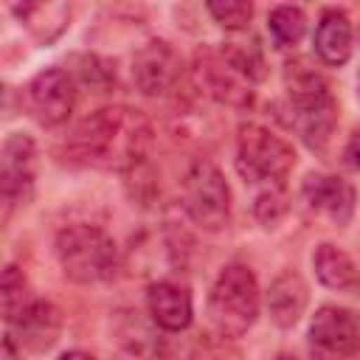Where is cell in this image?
<instances>
[{
	"mask_svg": "<svg viewBox=\"0 0 360 360\" xmlns=\"http://www.w3.org/2000/svg\"><path fill=\"white\" fill-rule=\"evenodd\" d=\"M180 197H183V211L188 219L202 228V231H219L231 219V188L225 174L208 163L197 160L188 166L180 183Z\"/></svg>",
	"mask_w": 360,
	"mask_h": 360,
	"instance_id": "8992f818",
	"label": "cell"
},
{
	"mask_svg": "<svg viewBox=\"0 0 360 360\" xmlns=\"http://www.w3.org/2000/svg\"><path fill=\"white\" fill-rule=\"evenodd\" d=\"M259 307H262V292L256 276L245 264H228L219 270V276L208 290V304H205L208 326L219 338L236 340L256 323Z\"/></svg>",
	"mask_w": 360,
	"mask_h": 360,
	"instance_id": "277c9868",
	"label": "cell"
},
{
	"mask_svg": "<svg viewBox=\"0 0 360 360\" xmlns=\"http://www.w3.org/2000/svg\"><path fill=\"white\" fill-rule=\"evenodd\" d=\"M278 360H295V357H290V354H281V357H278Z\"/></svg>",
	"mask_w": 360,
	"mask_h": 360,
	"instance_id": "4316f807",
	"label": "cell"
},
{
	"mask_svg": "<svg viewBox=\"0 0 360 360\" xmlns=\"http://www.w3.org/2000/svg\"><path fill=\"white\" fill-rule=\"evenodd\" d=\"M208 14L214 17L217 25H222L225 31L236 34V31H248V22L253 17V6L245 0H225V3H208L205 6Z\"/></svg>",
	"mask_w": 360,
	"mask_h": 360,
	"instance_id": "7402d4cb",
	"label": "cell"
},
{
	"mask_svg": "<svg viewBox=\"0 0 360 360\" xmlns=\"http://www.w3.org/2000/svg\"><path fill=\"white\" fill-rule=\"evenodd\" d=\"M11 14L31 34L37 45H51L70 25L68 3H11Z\"/></svg>",
	"mask_w": 360,
	"mask_h": 360,
	"instance_id": "2e32d148",
	"label": "cell"
},
{
	"mask_svg": "<svg viewBox=\"0 0 360 360\" xmlns=\"http://www.w3.org/2000/svg\"><path fill=\"white\" fill-rule=\"evenodd\" d=\"M76 107V79L62 68L39 70L25 87V110L39 127H59Z\"/></svg>",
	"mask_w": 360,
	"mask_h": 360,
	"instance_id": "9c48e42d",
	"label": "cell"
},
{
	"mask_svg": "<svg viewBox=\"0 0 360 360\" xmlns=\"http://www.w3.org/2000/svg\"><path fill=\"white\" fill-rule=\"evenodd\" d=\"M180 73L183 62L166 39H149L132 56V82L143 96H166Z\"/></svg>",
	"mask_w": 360,
	"mask_h": 360,
	"instance_id": "7c38bea8",
	"label": "cell"
},
{
	"mask_svg": "<svg viewBox=\"0 0 360 360\" xmlns=\"http://www.w3.org/2000/svg\"><path fill=\"white\" fill-rule=\"evenodd\" d=\"M284 90L290 127L312 152H323L338 127V101L329 82L307 59H295L284 68Z\"/></svg>",
	"mask_w": 360,
	"mask_h": 360,
	"instance_id": "7a4b0ae2",
	"label": "cell"
},
{
	"mask_svg": "<svg viewBox=\"0 0 360 360\" xmlns=\"http://www.w3.org/2000/svg\"><path fill=\"white\" fill-rule=\"evenodd\" d=\"M149 146V118L135 107L112 104L76 124L65 141V160L101 172H132L146 160Z\"/></svg>",
	"mask_w": 360,
	"mask_h": 360,
	"instance_id": "6da1fadb",
	"label": "cell"
},
{
	"mask_svg": "<svg viewBox=\"0 0 360 360\" xmlns=\"http://www.w3.org/2000/svg\"><path fill=\"white\" fill-rule=\"evenodd\" d=\"M312 270L318 276V281L329 290H338V292H352L360 287V270L357 264L352 262V256L338 248V245H318L315 253H312Z\"/></svg>",
	"mask_w": 360,
	"mask_h": 360,
	"instance_id": "ac0fdd59",
	"label": "cell"
},
{
	"mask_svg": "<svg viewBox=\"0 0 360 360\" xmlns=\"http://www.w3.org/2000/svg\"><path fill=\"white\" fill-rule=\"evenodd\" d=\"M146 307H149L155 326H160L163 332H183V329H188V323L194 318L191 292L186 287H180L177 281H169V278L149 284Z\"/></svg>",
	"mask_w": 360,
	"mask_h": 360,
	"instance_id": "5bb4252c",
	"label": "cell"
},
{
	"mask_svg": "<svg viewBox=\"0 0 360 360\" xmlns=\"http://www.w3.org/2000/svg\"><path fill=\"white\" fill-rule=\"evenodd\" d=\"M312 45H315V53L323 65H332V68L346 65L352 56V22H349L346 11L326 8L318 20Z\"/></svg>",
	"mask_w": 360,
	"mask_h": 360,
	"instance_id": "e0dca14e",
	"label": "cell"
},
{
	"mask_svg": "<svg viewBox=\"0 0 360 360\" xmlns=\"http://www.w3.org/2000/svg\"><path fill=\"white\" fill-rule=\"evenodd\" d=\"M301 202L304 208L335 225V228H343L352 222L354 217V188L352 183H346L343 177H335V174H307L304 183H301Z\"/></svg>",
	"mask_w": 360,
	"mask_h": 360,
	"instance_id": "8fae6325",
	"label": "cell"
},
{
	"mask_svg": "<svg viewBox=\"0 0 360 360\" xmlns=\"http://www.w3.org/2000/svg\"><path fill=\"white\" fill-rule=\"evenodd\" d=\"M3 360H22V354L17 352V343L6 335V340H3Z\"/></svg>",
	"mask_w": 360,
	"mask_h": 360,
	"instance_id": "d4e9b609",
	"label": "cell"
},
{
	"mask_svg": "<svg viewBox=\"0 0 360 360\" xmlns=\"http://www.w3.org/2000/svg\"><path fill=\"white\" fill-rule=\"evenodd\" d=\"M307 28V17L298 6H276L267 14V31L273 37L276 48H292L301 42Z\"/></svg>",
	"mask_w": 360,
	"mask_h": 360,
	"instance_id": "ffe728a7",
	"label": "cell"
},
{
	"mask_svg": "<svg viewBox=\"0 0 360 360\" xmlns=\"http://www.w3.org/2000/svg\"><path fill=\"white\" fill-rule=\"evenodd\" d=\"M11 340L28 352H48L62 332V312L42 298H34L11 323Z\"/></svg>",
	"mask_w": 360,
	"mask_h": 360,
	"instance_id": "4fadbf2b",
	"label": "cell"
},
{
	"mask_svg": "<svg viewBox=\"0 0 360 360\" xmlns=\"http://www.w3.org/2000/svg\"><path fill=\"white\" fill-rule=\"evenodd\" d=\"M222 59L245 79V82H262L267 76V65H264V51L259 45V39L250 31H236L222 48H219Z\"/></svg>",
	"mask_w": 360,
	"mask_h": 360,
	"instance_id": "d6986e66",
	"label": "cell"
},
{
	"mask_svg": "<svg viewBox=\"0 0 360 360\" xmlns=\"http://www.w3.org/2000/svg\"><path fill=\"white\" fill-rule=\"evenodd\" d=\"M37 180V143L25 132H11L0 152V197L3 219L11 217L17 205H25L34 194Z\"/></svg>",
	"mask_w": 360,
	"mask_h": 360,
	"instance_id": "52a82bcc",
	"label": "cell"
},
{
	"mask_svg": "<svg viewBox=\"0 0 360 360\" xmlns=\"http://www.w3.org/2000/svg\"><path fill=\"white\" fill-rule=\"evenodd\" d=\"M307 338L321 360H349L360 352V315L346 307L323 304L312 315Z\"/></svg>",
	"mask_w": 360,
	"mask_h": 360,
	"instance_id": "ba28073f",
	"label": "cell"
},
{
	"mask_svg": "<svg viewBox=\"0 0 360 360\" xmlns=\"http://www.w3.org/2000/svg\"><path fill=\"white\" fill-rule=\"evenodd\" d=\"M346 160H349L352 169L360 172V129H354L349 135V141H346Z\"/></svg>",
	"mask_w": 360,
	"mask_h": 360,
	"instance_id": "cb8c5ba5",
	"label": "cell"
},
{
	"mask_svg": "<svg viewBox=\"0 0 360 360\" xmlns=\"http://www.w3.org/2000/svg\"><path fill=\"white\" fill-rule=\"evenodd\" d=\"M191 73H194V82H197L200 93H205L208 98H214L219 104H228V107H236V110H245V107L253 104L250 82H245L222 59L219 51H208V48L197 51Z\"/></svg>",
	"mask_w": 360,
	"mask_h": 360,
	"instance_id": "30bf717a",
	"label": "cell"
},
{
	"mask_svg": "<svg viewBox=\"0 0 360 360\" xmlns=\"http://www.w3.org/2000/svg\"><path fill=\"white\" fill-rule=\"evenodd\" d=\"M284 214H287L284 186H270V188H259L256 191V197H253V217L264 228H273Z\"/></svg>",
	"mask_w": 360,
	"mask_h": 360,
	"instance_id": "603a6c76",
	"label": "cell"
},
{
	"mask_svg": "<svg viewBox=\"0 0 360 360\" xmlns=\"http://www.w3.org/2000/svg\"><path fill=\"white\" fill-rule=\"evenodd\" d=\"M56 262L62 273L76 284H104L112 281L121 264L115 239L87 222H70L56 233L53 242Z\"/></svg>",
	"mask_w": 360,
	"mask_h": 360,
	"instance_id": "3957f363",
	"label": "cell"
},
{
	"mask_svg": "<svg viewBox=\"0 0 360 360\" xmlns=\"http://www.w3.org/2000/svg\"><path fill=\"white\" fill-rule=\"evenodd\" d=\"M264 304L270 312V321L281 329H290L301 321L307 304H309V287L295 270H284L276 276L264 292Z\"/></svg>",
	"mask_w": 360,
	"mask_h": 360,
	"instance_id": "9a60e30c",
	"label": "cell"
},
{
	"mask_svg": "<svg viewBox=\"0 0 360 360\" xmlns=\"http://www.w3.org/2000/svg\"><path fill=\"white\" fill-rule=\"evenodd\" d=\"M59 360H96V357L87 354V352H82V349H70V352L59 354Z\"/></svg>",
	"mask_w": 360,
	"mask_h": 360,
	"instance_id": "484cf974",
	"label": "cell"
},
{
	"mask_svg": "<svg viewBox=\"0 0 360 360\" xmlns=\"http://www.w3.org/2000/svg\"><path fill=\"white\" fill-rule=\"evenodd\" d=\"M357 96H360V73H357Z\"/></svg>",
	"mask_w": 360,
	"mask_h": 360,
	"instance_id": "83f0119b",
	"label": "cell"
},
{
	"mask_svg": "<svg viewBox=\"0 0 360 360\" xmlns=\"http://www.w3.org/2000/svg\"><path fill=\"white\" fill-rule=\"evenodd\" d=\"M295 166V149L262 124H242L236 135V169L256 188L284 186Z\"/></svg>",
	"mask_w": 360,
	"mask_h": 360,
	"instance_id": "5b68a950",
	"label": "cell"
},
{
	"mask_svg": "<svg viewBox=\"0 0 360 360\" xmlns=\"http://www.w3.org/2000/svg\"><path fill=\"white\" fill-rule=\"evenodd\" d=\"M0 295H3V318H6V323H11L34 301V295L28 290V281H25V276H22V270L17 264H8L3 270Z\"/></svg>",
	"mask_w": 360,
	"mask_h": 360,
	"instance_id": "44dd1931",
	"label": "cell"
}]
</instances>
